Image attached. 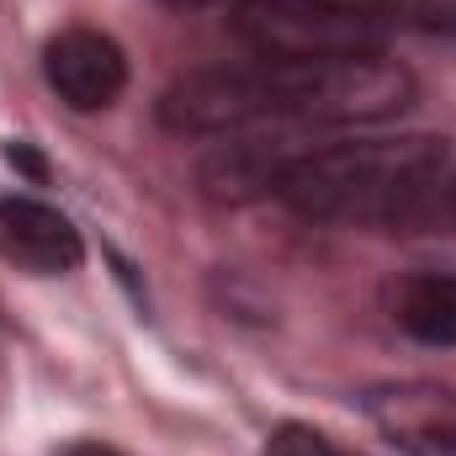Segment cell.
<instances>
[{
	"label": "cell",
	"instance_id": "1",
	"mask_svg": "<svg viewBox=\"0 0 456 456\" xmlns=\"http://www.w3.org/2000/svg\"><path fill=\"white\" fill-rule=\"evenodd\" d=\"M446 138H377L297 149L276 181V197L319 224L425 228L441 224Z\"/></svg>",
	"mask_w": 456,
	"mask_h": 456
},
{
	"label": "cell",
	"instance_id": "2",
	"mask_svg": "<svg viewBox=\"0 0 456 456\" xmlns=\"http://www.w3.org/2000/svg\"><path fill=\"white\" fill-rule=\"evenodd\" d=\"M233 32L255 59H355L382 53V21L340 0H244Z\"/></svg>",
	"mask_w": 456,
	"mask_h": 456
},
{
	"label": "cell",
	"instance_id": "3",
	"mask_svg": "<svg viewBox=\"0 0 456 456\" xmlns=\"http://www.w3.org/2000/svg\"><path fill=\"white\" fill-rule=\"evenodd\" d=\"M43 75L53 96L75 112H107L117 96L127 91V59L107 32L96 27H69L48 37L43 48Z\"/></svg>",
	"mask_w": 456,
	"mask_h": 456
},
{
	"label": "cell",
	"instance_id": "4",
	"mask_svg": "<svg viewBox=\"0 0 456 456\" xmlns=\"http://www.w3.org/2000/svg\"><path fill=\"white\" fill-rule=\"evenodd\" d=\"M366 414L403 456H456V387L387 382L366 393Z\"/></svg>",
	"mask_w": 456,
	"mask_h": 456
},
{
	"label": "cell",
	"instance_id": "5",
	"mask_svg": "<svg viewBox=\"0 0 456 456\" xmlns=\"http://www.w3.org/2000/svg\"><path fill=\"white\" fill-rule=\"evenodd\" d=\"M0 255L32 276H64L86 260V239L48 202L0 197Z\"/></svg>",
	"mask_w": 456,
	"mask_h": 456
},
{
	"label": "cell",
	"instance_id": "6",
	"mask_svg": "<svg viewBox=\"0 0 456 456\" xmlns=\"http://www.w3.org/2000/svg\"><path fill=\"white\" fill-rule=\"evenodd\" d=\"M292 138H265V127H249L239 133L233 143H218L202 165H197V181L213 202H255V197H276V181L281 170L292 165Z\"/></svg>",
	"mask_w": 456,
	"mask_h": 456
},
{
	"label": "cell",
	"instance_id": "7",
	"mask_svg": "<svg viewBox=\"0 0 456 456\" xmlns=\"http://www.w3.org/2000/svg\"><path fill=\"white\" fill-rule=\"evenodd\" d=\"M393 319L419 345H436V350L456 345V276H446V271L409 276L393 292Z\"/></svg>",
	"mask_w": 456,
	"mask_h": 456
},
{
	"label": "cell",
	"instance_id": "8",
	"mask_svg": "<svg viewBox=\"0 0 456 456\" xmlns=\"http://www.w3.org/2000/svg\"><path fill=\"white\" fill-rule=\"evenodd\" d=\"M371 16L419 32H456V0H371Z\"/></svg>",
	"mask_w": 456,
	"mask_h": 456
},
{
	"label": "cell",
	"instance_id": "9",
	"mask_svg": "<svg viewBox=\"0 0 456 456\" xmlns=\"http://www.w3.org/2000/svg\"><path fill=\"white\" fill-rule=\"evenodd\" d=\"M265 456H345V452L308 425H276L271 441H265Z\"/></svg>",
	"mask_w": 456,
	"mask_h": 456
},
{
	"label": "cell",
	"instance_id": "10",
	"mask_svg": "<svg viewBox=\"0 0 456 456\" xmlns=\"http://www.w3.org/2000/svg\"><path fill=\"white\" fill-rule=\"evenodd\" d=\"M441 224L456 233V175H446V186H441Z\"/></svg>",
	"mask_w": 456,
	"mask_h": 456
},
{
	"label": "cell",
	"instance_id": "11",
	"mask_svg": "<svg viewBox=\"0 0 456 456\" xmlns=\"http://www.w3.org/2000/svg\"><path fill=\"white\" fill-rule=\"evenodd\" d=\"M59 456H117L112 446H102V441H75L69 452H59Z\"/></svg>",
	"mask_w": 456,
	"mask_h": 456
},
{
	"label": "cell",
	"instance_id": "12",
	"mask_svg": "<svg viewBox=\"0 0 456 456\" xmlns=\"http://www.w3.org/2000/svg\"><path fill=\"white\" fill-rule=\"evenodd\" d=\"M159 5H170V11H202V5H218V0H159Z\"/></svg>",
	"mask_w": 456,
	"mask_h": 456
}]
</instances>
